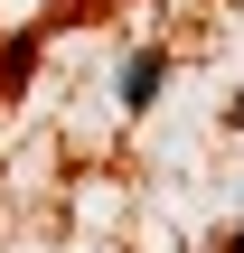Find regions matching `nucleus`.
<instances>
[{
  "instance_id": "nucleus-2",
  "label": "nucleus",
  "mask_w": 244,
  "mask_h": 253,
  "mask_svg": "<svg viewBox=\"0 0 244 253\" xmlns=\"http://www.w3.org/2000/svg\"><path fill=\"white\" fill-rule=\"evenodd\" d=\"M226 122H235V131H244V84H235V103H226Z\"/></svg>"
},
{
  "instance_id": "nucleus-3",
  "label": "nucleus",
  "mask_w": 244,
  "mask_h": 253,
  "mask_svg": "<svg viewBox=\"0 0 244 253\" xmlns=\"http://www.w3.org/2000/svg\"><path fill=\"white\" fill-rule=\"evenodd\" d=\"M226 253H244V225H226Z\"/></svg>"
},
{
  "instance_id": "nucleus-1",
  "label": "nucleus",
  "mask_w": 244,
  "mask_h": 253,
  "mask_svg": "<svg viewBox=\"0 0 244 253\" xmlns=\"http://www.w3.org/2000/svg\"><path fill=\"white\" fill-rule=\"evenodd\" d=\"M160 84H169V56H160V47H132V56H122V75H113V103H122V113H150V103H160Z\"/></svg>"
}]
</instances>
